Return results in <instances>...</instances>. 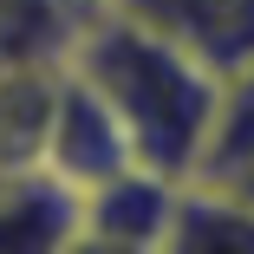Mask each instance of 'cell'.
<instances>
[{
    "label": "cell",
    "instance_id": "5b68a950",
    "mask_svg": "<svg viewBox=\"0 0 254 254\" xmlns=\"http://www.w3.org/2000/svg\"><path fill=\"white\" fill-rule=\"evenodd\" d=\"M65 85V59H0V170H46V130Z\"/></svg>",
    "mask_w": 254,
    "mask_h": 254
},
{
    "label": "cell",
    "instance_id": "9c48e42d",
    "mask_svg": "<svg viewBox=\"0 0 254 254\" xmlns=\"http://www.w3.org/2000/svg\"><path fill=\"white\" fill-rule=\"evenodd\" d=\"M228 189H241V195H248V202H254V163H248V170H241V176H228Z\"/></svg>",
    "mask_w": 254,
    "mask_h": 254
},
{
    "label": "cell",
    "instance_id": "8992f818",
    "mask_svg": "<svg viewBox=\"0 0 254 254\" xmlns=\"http://www.w3.org/2000/svg\"><path fill=\"white\" fill-rule=\"evenodd\" d=\"M78 189L53 170H0V254H53L72 248Z\"/></svg>",
    "mask_w": 254,
    "mask_h": 254
},
{
    "label": "cell",
    "instance_id": "ba28073f",
    "mask_svg": "<svg viewBox=\"0 0 254 254\" xmlns=\"http://www.w3.org/2000/svg\"><path fill=\"white\" fill-rule=\"evenodd\" d=\"M248 163H254V59H241L235 72L215 78V118H209V137H202L195 176L228 183Z\"/></svg>",
    "mask_w": 254,
    "mask_h": 254
},
{
    "label": "cell",
    "instance_id": "3957f363",
    "mask_svg": "<svg viewBox=\"0 0 254 254\" xmlns=\"http://www.w3.org/2000/svg\"><path fill=\"white\" fill-rule=\"evenodd\" d=\"M46 170H53L65 189H91L118 170H137V150L124 137V124L111 118V105L98 98L72 65L59 85V105H53V130H46Z\"/></svg>",
    "mask_w": 254,
    "mask_h": 254
},
{
    "label": "cell",
    "instance_id": "6da1fadb",
    "mask_svg": "<svg viewBox=\"0 0 254 254\" xmlns=\"http://www.w3.org/2000/svg\"><path fill=\"white\" fill-rule=\"evenodd\" d=\"M65 65L111 105L143 170H163L176 183L195 176L202 137L215 118V72L195 53H183L176 39L124 20L98 0L65 46Z\"/></svg>",
    "mask_w": 254,
    "mask_h": 254
},
{
    "label": "cell",
    "instance_id": "52a82bcc",
    "mask_svg": "<svg viewBox=\"0 0 254 254\" xmlns=\"http://www.w3.org/2000/svg\"><path fill=\"white\" fill-rule=\"evenodd\" d=\"M170 254H254V202L228 183L183 176L176 222H170Z\"/></svg>",
    "mask_w": 254,
    "mask_h": 254
},
{
    "label": "cell",
    "instance_id": "7a4b0ae2",
    "mask_svg": "<svg viewBox=\"0 0 254 254\" xmlns=\"http://www.w3.org/2000/svg\"><path fill=\"white\" fill-rule=\"evenodd\" d=\"M176 189H183L176 176L143 170V163L91 183V189H78L72 248H98V254H170Z\"/></svg>",
    "mask_w": 254,
    "mask_h": 254
},
{
    "label": "cell",
    "instance_id": "277c9868",
    "mask_svg": "<svg viewBox=\"0 0 254 254\" xmlns=\"http://www.w3.org/2000/svg\"><path fill=\"white\" fill-rule=\"evenodd\" d=\"M105 7L176 39L215 78L235 72L241 59H254V0H105Z\"/></svg>",
    "mask_w": 254,
    "mask_h": 254
}]
</instances>
